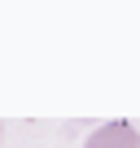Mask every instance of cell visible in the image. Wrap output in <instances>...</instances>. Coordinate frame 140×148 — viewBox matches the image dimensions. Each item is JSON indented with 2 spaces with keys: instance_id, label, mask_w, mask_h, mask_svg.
I'll use <instances>...</instances> for the list:
<instances>
[{
  "instance_id": "1",
  "label": "cell",
  "mask_w": 140,
  "mask_h": 148,
  "mask_svg": "<svg viewBox=\"0 0 140 148\" xmlns=\"http://www.w3.org/2000/svg\"><path fill=\"white\" fill-rule=\"evenodd\" d=\"M83 148H140V135H136L131 122H105L88 135Z\"/></svg>"
},
{
  "instance_id": "2",
  "label": "cell",
  "mask_w": 140,
  "mask_h": 148,
  "mask_svg": "<svg viewBox=\"0 0 140 148\" xmlns=\"http://www.w3.org/2000/svg\"><path fill=\"white\" fill-rule=\"evenodd\" d=\"M0 139H5V126H0Z\"/></svg>"
}]
</instances>
